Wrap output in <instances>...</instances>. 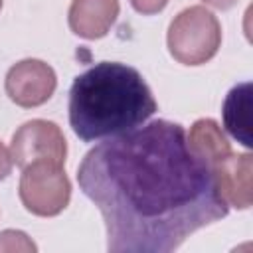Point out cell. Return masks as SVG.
Wrapping results in <instances>:
<instances>
[{"label": "cell", "instance_id": "obj_12", "mask_svg": "<svg viewBox=\"0 0 253 253\" xmlns=\"http://www.w3.org/2000/svg\"><path fill=\"white\" fill-rule=\"evenodd\" d=\"M132 8L142 14V16H152V14H158L166 8L168 0H130Z\"/></svg>", "mask_w": 253, "mask_h": 253}, {"label": "cell", "instance_id": "obj_11", "mask_svg": "<svg viewBox=\"0 0 253 253\" xmlns=\"http://www.w3.org/2000/svg\"><path fill=\"white\" fill-rule=\"evenodd\" d=\"M34 241L28 239L24 231L6 229L0 233V251H36Z\"/></svg>", "mask_w": 253, "mask_h": 253}, {"label": "cell", "instance_id": "obj_13", "mask_svg": "<svg viewBox=\"0 0 253 253\" xmlns=\"http://www.w3.org/2000/svg\"><path fill=\"white\" fill-rule=\"evenodd\" d=\"M12 156H10V150L2 144V140H0V182L4 180V178H8V174L12 172Z\"/></svg>", "mask_w": 253, "mask_h": 253}, {"label": "cell", "instance_id": "obj_5", "mask_svg": "<svg viewBox=\"0 0 253 253\" xmlns=\"http://www.w3.org/2000/svg\"><path fill=\"white\" fill-rule=\"evenodd\" d=\"M10 156L18 168H26L34 162H55L65 164L67 142L61 128L43 119L24 123L12 136Z\"/></svg>", "mask_w": 253, "mask_h": 253}, {"label": "cell", "instance_id": "obj_10", "mask_svg": "<svg viewBox=\"0 0 253 253\" xmlns=\"http://www.w3.org/2000/svg\"><path fill=\"white\" fill-rule=\"evenodd\" d=\"M186 140L192 152L198 158H202L208 166H213L215 162L231 154V144L221 132V126L213 119H198L190 126Z\"/></svg>", "mask_w": 253, "mask_h": 253}, {"label": "cell", "instance_id": "obj_8", "mask_svg": "<svg viewBox=\"0 0 253 253\" xmlns=\"http://www.w3.org/2000/svg\"><path fill=\"white\" fill-rule=\"evenodd\" d=\"M119 0H73L67 12L69 28L85 40H99L109 34L119 18Z\"/></svg>", "mask_w": 253, "mask_h": 253}, {"label": "cell", "instance_id": "obj_6", "mask_svg": "<svg viewBox=\"0 0 253 253\" xmlns=\"http://www.w3.org/2000/svg\"><path fill=\"white\" fill-rule=\"evenodd\" d=\"M6 95L12 103L24 109H34L47 103L57 87V77L51 65L42 59H22L6 73Z\"/></svg>", "mask_w": 253, "mask_h": 253}, {"label": "cell", "instance_id": "obj_2", "mask_svg": "<svg viewBox=\"0 0 253 253\" xmlns=\"http://www.w3.org/2000/svg\"><path fill=\"white\" fill-rule=\"evenodd\" d=\"M158 103L142 75L119 61H101L69 89V125L83 142L126 132L148 121Z\"/></svg>", "mask_w": 253, "mask_h": 253}, {"label": "cell", "instance_id": "obj_3", "mask_svg": "<svg viewBox=\"0 0 253 253\" xmlns=\"http://www.w3.org/2000/svg\"><path fill=\"white\" fill-rule=\"evenodd\" d=\"M166 43L178 63H208L221 45L219 20L206 6H190L170 22Z\"/></svg>", "mask_w": 253, "mask_h": 253}, {"label": "cell", "instance_id": "obj_7", "mask_svg": "<svg viewBox=\"0 0 253 253\" xmlns=\"http://www.w3.org/2000/svg\"><path fill=\"white\" fill-rule=\"evenodd\" d=\"M217 190L227 206L237 210H247L253 204V190H251V172H253V158L249 152L243 154H227L223 160L211 166Z\"/></svg>", "mask_w": 253, "mask_h": 253}, {"label": "cell", "instance_id": "obj_9", "mask_svg": "<svg viewBox=\"0 0 253 253\" xmlns=\"http://www.w3.org/2000/svg\"><path fill=\"white\" fill-rule=\"evenodd\" d=\"M223 126L227 132L241 142L245 148H251V83H239L235 85L225 101H223Z\"/></svg>", "mask_w": 253, "mask_h": 253}, {"label": "cell", "instance_id": "obj_4", "mask_svg": "<svg viewBox=\"0 0 253 253\" xmlns=\"http://www.w3.org/2000/svg\"><path fill=\"white\" fill-rule=\"evenodd\" d=\"M20 200L24 208L40 217L61 213L71 200V182L61 164L34 162L22 170Z\"/></svg>", "mask_w": 253, "mask_h": 253}, {"label": "cell", "instance_id": "obj_15", "mask_svg": "<svg viewBox=\"0 0 253 253\" xmlns=\"http://www.w3.org/2000/svg\"><path fill=\"white\" fill-rule=\"evenodd\" d=\"M0 8H2V0H0Z\"/></svg>", "mask_w": 253, "mask_h": 253}, {"label": "cell", "instance_id": "obj_14", "mask_svg": "<svg viewBox=\"0 0 253 253\" xmlns=\"http://www.w3.org/2000/svg\"><path fill=\"white\" fill-rule=\"evenodd\" d=\"M204 4H208V6H211V8H217V10H229V8H233L239 0H202Z\"/></svg>", "mask_w": 253, "mask_h": 253}, {"label": "cell", "instance_id": "obj_1", "mask_svg": "<svg viewBox=\"0 0 253 253\" xmlns=\"http://www.w3.org/2000/svg\"><path fill=\"white\" fill-rule=\"evenodd\" d=\"M81 192L99 208L111 253H170L229 206L211 166L178 123L164 119L107 136L77 168Z\"/></svg>", "mask_w": 253, "mask_h": 253}]
</instances>
